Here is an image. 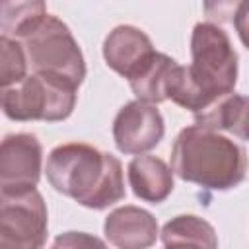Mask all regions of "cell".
I'll use <instances>...</instances> for the list:
<instances>
[{
    "label": "cell",
    "instance_id": "1",
    "mask_svg": "<svg viewBox=\"0 0 249 249\" xmlns=\"http://www.w3.org/2000/svg\"><path fill=\"white\" fill-rule=\"evenodd\" d=\"M189 66L177 68L167 99L198 115L222 97L233 93L237 82V53L228 33L212 23L200 21L191 33Z\"/></svg>",
    "mask_w": 249,
    "mask_h": 249
},
{
    "label": "cell",
    "instance_id": "2",
    "mask_svg": "<svg viewBox=\"0 0 249 249\" xmlns=\"http://www.w3.org/2000/svg\"><path fill=\"white\" fill-rule=\"evenodd\" d=\"M45 173L56 193L91 210H105L126 195L119 158L84 142L53 148Z\"/></svg>",
    "mask_w": 249,
    "mask_h": 249
},
{
    "label": "cell",
    "instance_id": "3",
    "mask_svg": "<svg viewBox=\"0 0 249 249\" xmlns=\"http://www.w3.org/2000/svg\"><path fill=\"white\" fill-rule=\"evenodd\" d=\"M171 169L187 183L210 191H228L245 179L247 152L235 140L193 124L183 128L173 142Z\"/></svg>",
    "mask_w": 249,
    "mask_h": 249
},
{
    "label": "cell",
    "instance_id": "4",
    "mask_svg": "<svg viewBox=\"0 0 249 249\" xmlns=\"http://www.w3.org/2000/svg\"><path fill=\"white\" fill-rule=\"evenodd\" d=\"M25 51L31 74L62 80L78 88L86 78V60L70 27L47 14L18 39Z\"/></svg>",
    "mask_w": 249,
    "mask_h": 249
},
{
    "label": "cell",
    "instance_id": "5",
    "mask_svg": "<svg viewBox=\"0 0 249 249\" xmlns=\"http://www.w3.org/2000/svg\"><path fill=\"white\" fill-rule=\"evenodd\" d=\"M76 99L78 88L41 74H27L19 84L2 89V111L19 123H56L72 115Z\"/></svg>",
    "mask_w": 249,
    "mask_h": 249
},
{
    "label": "cell",
    "instance_id": "6",
    "mask_svg": "<svg viewBox=\"0 0 249 249\" xmlns=\"http://www.w3.org/2000/svg\"><path fill=\"white\" fill-rule=\"evenodd\" d=\"M47 233V204L37 189L0 193V249H43Z\"/></svg>",
    "mask_w": 249,
    "mask_h": 249
},
{
    "label": "cell",
    "instance_id": "7",
    "mask_svg": "<svg viewBox=\"0 0 249 249\" xmlns=\"http://www.w3.org/2000/svg\"><path fill=\"white\" fill-rule=\"evenodd\" d=\"M165 134V123L160 109L144 101L124 103L113 121V140L119 152L142 156L156 148Z\"/></svg>",
    "mask_w": 249,
    "mask_h": 249
},
{
    "label": "cell",
    "instance_id": "8",
    "mask_svg": "<svg viewBox=\"0 0 249 249\" xmlns=\"http://www.w3.org/2000/svg\"><path fill=\"white\" fill-rule=\"evenodd\" d=\"M43 146L35 134H8L0 146V193L35 189L41 179Z\"/></svg>",
    "mask_w": 249,
    "mask_h": 249
},
{
    "label": "cell",
    "instance_id": "9",
    "mask_svg": "<svg viewBox=\"0 0 249 249\" xmlns=\"http://www.w3.org/2000/svg\"><path fill=\"white\" fill-rule=\"evenodd\" d=\"M158 51L150 37L134 25H117L103 41L105 64L128 82L152 60Z\"/></svg>",
    "mask_w": 249,
    "mask_h": 249
},
{
    "label": "cell",
    "instance_id": "10",
    "mask_svg": "<svg viewBox=\"0 0 249 249\" xmlns=\"http://www.w3.org/2000/svg\"><path fill=\"white\" fill-rule=\"evenodd\" d=\"M103 233L115 249H148L156 243L160 230L148 210L124 204L107 214Z\"/></svg>",
    "mask_w": 249,
    "mask_h": 249
},
{
    "label": "cell",
    "instance_id": "11",
    "mask_svg": "<svg viewBox=\"0 0 249 249\" xmlns=\"http://www.w3.org/2000/svg\"><path fill=\"white\" fill-rule=\"evenodd\" d=\"M128 185L132 193L146 202L160 204L173 191V169L156 156H136L128 163Z\"/></svg>",
    "mask_w": 249,
    "mask_h": 249
},
{
    "label": "cell",
    "instance_id": "12",
    "mask_svg": "<svg viewBox=\"0 0 249 249\" xmlns=\"http://www.w3.org/2000/svg\"><path fill=\"white\" fill-rule=\"evenodd\" d=\"M163 249H218V235L210 222L195 214H181L160 231Z\"/></svg>",
    "mask_w": 249,
    "mask_h": 249
},
{
    "label": "cell",
    "instance_id": "13",
    "mask_svg": "<svg viewBox=\"0 0 249 249\" xmlns=\"http://www.w3.org/2000/svg\"><path fill=\"white\" fill-rule=\"evenodd\" d=\"M198 126L210 130H228L233 136L249 142V97L239 93H230L216 101L206 111L195 115Z\"/></svg>",
    "mask_w": 249,
    "mask_h": 249
},
{
    "label": "cell",
    "instance_id": "14",
    "mask_svg": "<svg viewBox=\"0 0 249 249\" xmlns=\"http://www.w3.org/2000/svg\"><path fill=\"white\" fill-rule=\"evenodd\" d=\"M179 68V62L169 54L156 53L152 60L128 82L138 101L158 105L167 99L171 80Z\"/></svg>",
    "mask_w": 249,
    "mask_h": 249
},
{
    "label": "cell",
    "instance_id": "15",
    "mask_svg": "<svg viewBox=\"0 0 249 249\" xmlns=\"http://www.w3.org/2000/svg\"><path fill=\"white\" fill-rule=\"evenodd\" d=\"M45 16H47V6L41 0H31V2H10V0H6L0 6L2 37L18 41L25 31H29Z\"/></svg>",
    "mask_w": 249,
    "mask_h": 249
},
{
    "label": "cell",
    "instance_id": "16",
    "mask_svg": "<svg viewBox=\"0 0 249 249\" xmlns=\"http://www.w3.org/2000/svg\"><path fill=\"white\" fill-rule=\"evenodd\" d=\"M27 56L19 41L0 37V84L2 89L19 84L27 76Z\"/></svg>",
    "mask_w": 249,
    "mask_h": 249
},
{
    "label": "cell",
    "instance_id": "17",
    "mask_svg": "<svg viewBox=\"0 0 249 249\" xmlns=\"http://www.w3.org/2000/svg\"><path fill=\"white\" fill-rule=\"evenodd\" d=\"M49 249H109L103 239L86 231H64L54 237Z\"/></svg>",
    "mask_w": 249,
    "mask_h": 249
},
{
    "label": "cell",
    "instance_id": "18",
    "mask_svg": "<svg viewBox=\"0 0 249 249\" xmlns=\"http://www.w3.org/2000/svg\"><path fill=\"white\" fill-rule=\"evenodd\" d=\"M239 41L243 43V47L249 49V0L245 2H237V8L233 12V19H231Z\"/></svg>",
    "mask_w": 249,
    "mask_h": 249
}]
</instances>
